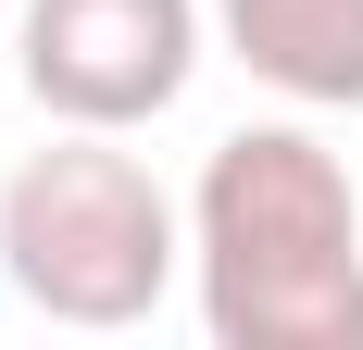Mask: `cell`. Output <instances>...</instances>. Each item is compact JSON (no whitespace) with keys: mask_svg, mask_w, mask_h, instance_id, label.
<instances>
[{"mask_svg":"<svg viewBox=\"0 0 363 350\" xmlns=\"http://www.w3.org/2000/svg\"><path fill=\"white\" fill-rule=\"evenodd\" d=\"M188 276L225 350H363V201L313 125H238L188 201Z\"/></svg>","mask_w":363,"mask_h":350,"instance_id":"6da1fadb","label":"cell"},{"mask_svg":"<svg viewBox=\"0 0 363 350\" xmlns=\"http://www.w3.org/2000/svg\"><path fill=\"white\" fill-rule=\"evenodd\" d=\"M0 13H13V0H0Z\"/></svg>","mask_w":363,"mask_h":350,"instance_id":"5b68a950","label":"cell"},{"mask_svg":"<svg viewBox=\"0 0 363 350\" xmlns=\"http://www.w3.org/2000/svg\"><path fill=\"white\" fill-rule=\"evenodd\" d=\"M13 63H26V101L50 125H150V113L188 101L201 75V0H26L13 13Z\"/></svg>","mask_w":363,"mask_h":350,"instance_id":"3957f363","label":"cell"},{"mask_svg":"<svg viewBox=\"0 0 363 350\" xmlns=\"http://www.w3.org/2000/svg\"><path fill=\"white\" fill-rule=\"evenodd\" d=\"M225 50L301 113H351L363 101V0H213Z\"/></svg>","mask_w":363,"mask_h":350,"instance_id":"277c9868","label":"cell"},{"mask_svg":"<svg viewBox=\"0 0 363 350\" xmlns=\"http://www.w3.org/2000/svg\"><path fill=\"white\" fill-rule=\"evenodd\" d=\"M188 263V225L113 125H75L63 150H26L0 188V276L50 325H150Z\"/></svg>","mask_w":363,"mask_h":350,"instance_id":"7a4b0ae2","label":"cell"}]
</instances>
